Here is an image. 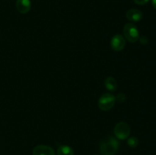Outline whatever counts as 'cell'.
<instances>
[{
    "instance_id": "1",
    "label": "cell",
    "mask_w": 156,
    "mask_h": 155,
    "mask_svg": "<svg viewBox=\"0 0 156 155\" xmlns=\"http://www.w3.org/2000/svg\"><path fill=\"white\" fill-rule=\"evenodd\" d=\"M119 149V141L117 138L110 136L101 142L99 150L101 155H115Z\"/></svg>"
},
{
    "instance_id": "2",
    "label": "cell",
    "mask_w": 156,
    "mask_h": 155,
    "mask_svg": "<svg viewBox=\"0 0 156 155\" xmlns=\"http://www.w3.org/2000/svg\"><path fill=\"white\" fill-rule=\"evenodd\" d=\"M123 34L125 38L130 43H136L140 39V32L133 23L125 24L123 27Z\"/></svg>"
},
{
    "instance_id": "3",
    "label": "cell",
    "mask_w": 156,
    "mask_h": 155,
    "mask_svg": "<svg viewBox=\"0 0 156 155\" xmlns=\"http://www.w3.org/2000/svg\"><path fill=\"white\" fill-rule=\"evenodd\" d=\"M114 132L117 139L125 140L129 137L131 129L127 123L125 122H120L114 127Z\"/></svg>"
},
{
    "instance_id": "4",
    "label": "cell",
    "mask_w": 156,
    "mask_h": 155,
    "mask_svg": "<svg viewBox=\"0 0 156 155\" xmlns=\"http://www.w3.org/2000/svg\"><path fill=\"white\" fill-rule=\"evenodd\" d=\"M116 102V97L113 94L106 93L101 95L98 100V107L103 111H108L113 108Z\"/></svg>"
},
{
    "instance_id": "5",
    "label": "cell",
    "mask_w": 156,
    "mask_h": 155,
    "mask_svg": "<svg viewBox=\"0 0 156 155\" xmlns=\"http://www.w3.org/2000/svg\"><path fill=\"white\" fill-rule=\"evenodd\" d=\"M125 45H126V40L120 34L114 35L111 40V48L114 51H121L124 49Z\"/></svg>"
},
{
    "instance_id": "6",
    "label": "cell",
    "mask_w": 156,
    "mask_h": 155,
    "mask_svg": "<svg viewBox=\"0 0 156 155\" xmlns=\"http://www.w3.org/2000/svg\"><path fill=\"white\" fill-rule=\"evenodd\" d=\"M33 155H56L55 150L47 145H37L34 148Z\"/></svg>"
},
{
    "instance_id": "7",
    "label": "cell",
    "mask_w": 156,
    "mask_h": 155,
    "mask_svg": "<svg viewBox=\"0 0 156 155\" xmlns=\"http://www.w3.org/2000/svg\"><path fill=\"white\" fill-rule=\"evenodd\" d=\"M126 17L131 22H138V21H141L143 15L141 11H140L139 9H131L126 12Z\"/></svg>"
},
{
    "instance_id": "8",
    "label": "cell",
    "mask_w": 156,
    "mask_h": 155,
    "mask_svg": "<svg viewBox=\"0 0 156 155\" xmlns=\"http://www.w3.org/2000/svg\"><path fill=\"white\" fill-rule=\"evenodd\" d=\"M31 8L30 0H17L16 9L18 12L21 14H27L30 12Z\"/></svg>"
},
{
    "instance_id": "9",
    "label": "cell",
    "mask_w": 156,
    "mask_h": 155,
    "mask_svg": "<svg viewBox=\"0 0 156 155\" xmlns=\"http://www.w3.org/2000/svg\"><path fill=\"white\" fill-rule=\"evenodd\" d=\"M105 86L107 90L111 92H114L117 88V81L114 78L109 76L105 80Z\"/></svg>"
},
{
    "instance_id": "10",
    "label": "cell",
    "mask_w": 156,
    "mask_h": 155,
    "mask_svg": "<svg viewBox=\"0 0 156 155\" xmlns=\"http://www.w3.org/2000/svg\"><path fill=\"white\" fill-rule=\"evenodd\" d=\"M57 155H74V150L68 145H60L57 149Z\"/></svg>"
},
{
    "instance_id": "11",
    "label": "cell",
    "mask_w": 156,
    "mask_h": 155,
    "mask_svg": "<svg viewBox=\"0 0 156 155\" xmlns=\"http://www.w3.org/2000/svg\"><path fill=\"white\" fill-rule=\"evenodd\" d=\"M127 144L129 147H132V148H135L139 145V140L136 137L132 136L127 138Z\"/></svg>"
},
{
    "instance_id": "12",
    "label": "cell",
    "mask_w": 156,
    "mask_h": 155,
    "mask_svg": "<svg viewBox=\"0 0 156 155\" xmlns=\"http://www.w3.org/2000/svg\"><path fill=\"white\" fill-rule=\"evenodd\" d=\"M125 100H126V95L123 93H120L116 97V100L120 102V103H123L125 101Z\"/></svg>"
},
{
    "instance_id": "13",
    "label": "cell",
    "mask_w": 156,
    "mask_h": 155,
    "mask_svg": "<svg viewBox=\"0 0 156 155\" xmlns=\"http://www.w3.org/2000/svg\"><path fill=\"white\" fill-rule=\"evenodd\" d=\"M139 40H140V43L143 44V45H146V44H147L148 43H149V39H148L146 36H142L141 37L140 36Z\"/></svg>"
},
{
    "instance_id": "14",
    "label": "cell",
    "mask_w": 156,
    "mask_h": 155,
    "mask_svg": "<svg viewBox=\"0 0 156 155\" xmlns=\"http://www.w3.org/2000/svg\"><path fill=\"white\" fill-rule=\"evenodd\" d=\"M133 1L136 4L139 5H146V3H148L149 0H133Z\"/></svg>"
},
{
    "instance_id": "15",
    "label": "cell",
    "mask_w": 156,
    "mask_h": 155,
    "mask_svg": "<svg viewBox=\"0 0 156 155\" xmlns=\"http://www.w3.org/2000/svg\"><path fill=\"white\" fill-rule=\"evenodd\" d=\"M152 5H153V7L156 9V0H152Z\"/></svg>"
},
{
    "instance_id": "16",
    "label": "cell",
    "mask_w": 156,
    "mask_h": 155,
    "mask_svg": "<svg viewBox=\"0 0 156 155\" xmlns=\"http://www.w3.org/2000/svg\"><path fill=\"white\" fill-rule=\"evenodd\" d=\"M94 155H98V154H94Z\"/></svg>"
}]
</instances>
